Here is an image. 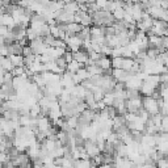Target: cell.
Returning a JSON list of instances; mask_svg holds the SVG:
<instances>
[{
	"instance_id": "277c9868",
	"label": "cell",
	"mask_w": 168,
	"mask_h": 168,
	"mask_svg": "<svg viewBox=\"0 0 168 168\" xmlns=\"http://www.w3.org/2000/svg\"><path fill=\"white\" fill-rule=\"evenodd\" d=\"M9 60L12 62L13 67L16 66H24V57L23 55H16V54H9L8 55Z\"/></svg>"
},
{
	"instance_id": "52a82bcc",
	"label": "cell",
	"mask_w": 168,
	"mask_h": 168,
	"mask_svg": "<svg viewBox=\"0 0 168 168\" xmlns=\"http://www.w3.org/2000/svg\"><path fill=\"white\" fill-rule=\"evenodd\" d=\"M62 57H63V59L66 60V62H67V63H70V62H71V60H72V51H71L70 49H66V50H64V53H63V55H62Z\"/></svg>"
},
{
	"instance_id": "3957f363",
	"label": "cell",
	"mask_w": 168,
	"mask_h": 168,
	"mask_svg": "<svg viewBox=\"0 0 168 168\" xmlns=\"http://www.w3.org/2000/svg\"><path fill=\"white\" fill-rule=\"evenodd\" d=\"M84 64H80L79 62H76L75 59H72L70 63H67V67H66V71L67 72H71V74H75L80 67H83Z\"/></svg>"
},
{
	"instance_id": "ba28073f",
	"label": "cell",
	"mask_w": 168,
	"mask_h": 168,
	"mask_svg": "<svg viewBox=\"0 0 168 168\" xmlns=\"http://www.w3.org/2000/svg\"><path fill=\"white\" fill-rule=\"evenodd\" d=\"M8 32H9V29H8V26H5V25H0V36L2 37H4V36H7L8 34Z\"/></svg>"
},
{
	"instance_id": "5b68a950",
	"label": "cell",
	"mask_w": 168,
	"mask_h": 168,
	"mask_svg": "<svg viewBox=\"0 0 168 168\" xmlns=\"http://www.w3.org/2000/svg\"><path fill=\"white\" fill-rule=\"evenodd\" d=\"M54 63L57 64V67L58 69L62 71V72H64L66 71V67H67V62L63 59V57H58V58H55L54 59Z\"/></svg>"
},
{
	"instance_id": "6da1fadb",
	"label": "cell",
	"mask_w": 168,
	"mask_h": 168,
	"mask_svg": "<svg viewBox=\"0 0 168 168\" xmlns=\"http://www.w3.org/2000/svg\"><path fill=\"white\" fill-rule=\"evenodd\" d=\"M72 59H75L76 62H79L80 64L85 66V63L88 62V59H89L88 58V51L84 50L83 48H80L76 51H72Z\"/></svg>"
},
{
	"instance_id": "7a4b0ae2",
	"label": "cell",
	"mask_w": 168,
	"mask_h": 168,
	"mask_svg": "<svg viewBox=\"0 0 168 168\" xmlns=\"http://www.w3.org/2000/svg\"><path fill=\"white\" fill-rule=\"evenodd\" d=\"M7 50H8V55L9 54H16V55H23V46L20 45L17 41L11 43L9 46H7Z\"/></svg>"
},
{
	"instance_id": "8992f818",
	"label": "cell",
	"mask_w": 168,
	"mask_h": 168,
	"mask_svg": "<svg viewBox=\"0 0 168 168\" xmlns=\"http://www.w3.org/2000/svg\"><path fill=\"white\" fill-rule=\"evenodd\" d=\"M112 15H113V17L116 20H122L124 15H125V11H124L122 7H117V8L112 12Z\"/></svg>"
}]
</instances>
